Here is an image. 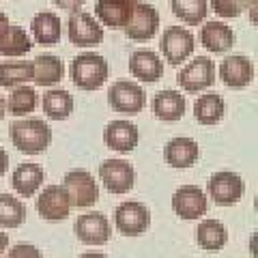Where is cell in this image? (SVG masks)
<instances>
[{"mask_svg":"<svg viewBox=\"0 0 258 258\" xmlns=\"http://www.w3.org/2000/svg\"><path fill=\"white\" fill-rule=\"evenodd\" d=\"M62 189L67 194L71 207H78V209L93 207L99 200V185H97L95 176L88 170H80V168L64 174Z\"/></svg>","mask_w":258,"mask_h":258,"instance_id":"obj_3","label":"cell"},{"mask_svg":"<svg viewBox=\"0 0 258 258\" xmlns=\"http://www.w3.org/2000/svg\"><path fill=\"white\" fill-rule=\"evenodd\" d=\"M26 217V209L15 196L0 194V226L3 228H18Z\"/></svg>","mask_w":258,"mask_h":258,"instance_id":"obj_32","label":"cell"},{"mask_svg":"<svg viewBox=\"0 0 258 258\" xmlns=\"http://www.w3.org/2000/svg\"><path fill=\"white\" fill-rule=\"evenodd\" d=\"M7 26H9V18H7V15L0 11V37H3V32L7 30Z\"/></svg>","mask_w":258,"mask_h":258,"instance_id":"obj_38","label":"cell"},{"mask_svg":"<svg viewBox=\"0 0 258 258\" xmlns=\"http://www.w3.org/2000/svg\"><path fill=\"white\" fill-rule=\"evenodd\" d=\"M30 32H32V39L41 45H56L60 41V35H62V24L60 18L52 11H41L37 13L30 22Z\"/></svg>","mask_w":258,"mask_h":258,"instance_id":"obj_22","label":"cell"},{"mask_svg":"<svg viewBox=\"0 0 258 258\" xmlns=\"http://www.w3.org/2000/svg\"><path fill=\"white\" fill-rule=\"evenodd\" d=\"M217 74L228 88H245L254 80V62L243 54H232L220 62Z\"/></svg>","mask_w":258,"mask_h":258,"instance_id":"obj_13","label":"cell"},{"mask_svg":"<svg viewBox=\"0 0 258 258\" xmlns=\"http://www.w3.org/2000/svg\"><path fill=\"white\" fill-rule=\"evenodd\" d=\"M140 140V132L138 127L129 120H112V123L106 125V132H103V142L106 147L116 151V153H132L136 147H138Z\"/></svg>","mask_w":258,"mask_h":258,"instance_id":"obj_16","label":"cell"},{"mask_svg":"<svg viewBox=\"0 0 258 258\" xmlns=\"http://www.w3.org/2000/svg\"><path fill=\"white\" fill-rule=\"evenodd\" d=\"M67 37L76 47H97L103 41V26L95 15L76 11L67 22Z\"/></svg>","mask_w":258,"mask_h":258,"instance_id":"obj_5","label":"cell"},{"mask_svg":"<svg viewBox=\"0 0 258 258\" xmlns=\"http://www.w3.org/2000/svg\"><path fill=\"white\" fill-rule=\"evenodd\" d=\"M237 37L232 28L224 22H205V26L200 28V43L205 50L213 52V54H222L226 50H230L235 45Z\"/></svg>","mask_w":258,"mask_h":258,"instance_id":"obj_19","label":"cell"},{"mask_svg":"<svg viewBox=\"0 0 258 258\" xmlns=\"http://www.w3.org/2000/svg\"><path fill=\"white\" fill-rule=\"evenodd\" d=\"M159 30V13L153 5H144V3H136L134 13L129 22L125 24V37L132 41H149L157 35Z\"/></svg>","mask_w":258,"mask_h":258,"instance_id":"obj_10","label":"cell"},{"mask_svg":"<svg viewBox=\"0 0 258 258\" xmlns=\"http://www.w3.org/2000/svg\"><path fill=\"white\" fill-rule=\"evenodd\" d=\"M7 258H43V256H41V252H39L35 245H30V243H20V245H15V247L9 249Z\"/></svg>","mask_w":258,"mask_h":258,"instance_id":"obj_34","label":"cell"},{"mask_svg":"<svg viewBox=\"0 0 258 258\" xmlns=\"http://www.w3.org/2000/svg\"><path fill=\"white\" fill-rule=\"evenodd\" d=\"M153 114L164 123H174L181 120L185 114V97L179 91H159L153 97Z\"/></svg>","mask_w":258,"mask_h":258,"instance_id":"obj_21","label":"cell"},{"mask_svg":"<svg viewBox=\"0 0 258 258\" xmlns=\"http://www.w3.org/2000/svg\"><path fill=\"white\" fill-rule=\"evenodd\" d=\"M7 168H9V155H7V151L0 147V176L7 172Z\"/></svg>","mask_w":258,"mask_h":258,"instance_id":"obj_36","label":"cell"},{"mask_svg":"<svg viewBox=\"0 0 258 258\" xmlns=\"http://www.w3.org/2000/svg\"><path fill=\"white\" fill-rule=\"evenodd\" d=\"M215 82V64L209 56H196L191 62H187L176 76L179 84L185 93H200L207 91Z\"/></svg>","mask_w":258,"mask_h":258,"instance_id":"obj_7","label":"cell"},{"mask_svg":"<svg viewBox=\"0 0 258 258\" xmlns=\"http://www.w3.org/2000/svg\"><path fill=\"white\" fill-rule=\"evenodd\" d=\"M226 112V103L217 93H207L200 95L196 103H194V118L200 125H215L220 123Z\"/></svg>","mask_w":258,"mask_h":258,"instance_id":"obj_27","label":"cell"},{"mask_svg":"<svg viewBox=\"0 0 258 258\" xmlns=\"http://www.w3.org/2000/svg\"><path fill=\"white\" fill-rule=\"evenodd\" d=\"M32 82V62L26 60H7L0 62V86L15 88Z\"/></svg>","mask_w":258,"mask_h":258,"instance_id":"obj_29","label":"cell"},{"mask_svg":"<svg viewBox=\"0 0 258 258\" xmlns=\"http://www.w3.org/2000/svg\"><path fill=\"white\" fill-rule=\"evenodd\" d=\"M78 258H108L106 254H99V252H84L82 256H78Z\"/></svg>","mask_w":258,"mask_h":258,"instance_id":"obj_39","label":"cell"},{"mask_svg":"<svg viewBox=\"0 0 258 258\" xmlns=\"http://www.w3.org/2000/svg\"><path fill=\"white\" fill-rule=\"evenodd\" d=\"M228 241V230L220 220H203L196 228V243L207 252H220Z\"/></svg>","mask_w":258,"mask_h":258,"instance_id":"obj_26","label":"cell"},{"mask_svg":"<svg viewBox=\"0 0 258 258\" xmlns=\"http://www.w3.org/2000/svg\"><path fill=\"white\" fill-rule=\"evenodd\" d=\"M243 191H245V185L241 181V176L230 170L215 172L211 179H209V196L220 207L237 205L241 196H243Z\"/></svg>","mask_w":258,"mask_h":258,"instance_id":"obj_11","label":"cell"},{"mask_svg":"<svg viewBox=\"0 0 258 258\" xmlns=\"http://www.w3.org/2000/svg\"><path fill=\"white\" fill-rule=\"evenodd\" d=\"M198 155H200L198 144L191 138H185V136L172 138L164 149L166 164L170 168H176V170H181V168H191L194 164H196Z\"/></svg>","mask_w":258,"mask_h":258,"instance_id":"obj_20","label":"cell"},{"mask_svg":"<svg viewBox=\"0 0 258 258\" xmlns=\"http://www.w3.org/2000/svg\"><path fill=\"white\" fill-rule=\"evenodd\" d=\"M108 103L110 108L118 112V114L125 116H136L138 112H142L144 103H147V97L138 82H132V80H118L110 86L108 91Z\"/></svg>","mask_w":258,"mask_h":258,"instance_id":"obj_4","label":"cell"},{"mask_svg":"<svg viewBox=\"0 0 258 258\" xmlns=\"http://www.w3.org/2000/svg\"><path fill=\"white\" fill-rule=\"evenodd\" d=\"M99 179L110 194H127L134 189L136 183V172L134 166L125 159H106L99 166Z\"/></svg>","mask_w":258,"mask_h":258,"instance_id":"obj_9","label":"cell"},{"mask_svg":"<svg viewBox=\"0 0 258 258\" xmlns=\"http://www.w3.org/2000/svg\"><path fill=\"white\" fill-rule=\"evenodd\" d=\"M132 3H138V0H132Z\"/></svg>","mask_w":258,"mask_h":258,"instance_id":"obj_41","label":"cell"},{"mask_svg":"<svg viewBox=\"0 0 258 258\" xmlns=\"http://www.w3.org/2000/svg\"><path fill=\"white\" fill-rule=\"evenodd\" d=\"M5 114H7V101L3 99V95H0V120L5 118Z\"/></svg>","mask_w":258,"mask_h":258,"instance_id":"obj_40","label":"cell"},{"mask_svg":"<svg viewBox=\"0 0 258 258\" xmlns=\"http://www.w3.org/2000/svg\"><path fill=\"white\" fill-rule=\"evenodd\" d=\"M170 9L181 22L198 26L209 13V0H170Z\"/></svg>","mask_w":258,"mask_h":258,"instance_id":"obj_30","label":"cell"},{"mask_svg":"<svg viewBox=\"0 0 258 258\" xmlns=\"http://www.w3.org/2000/svg\"><path fill=\"white\" fill-rule=\"evenodd\" d=\"M32 50V39L22 26L9 24L7 30L0 37V54L7 58H20V56L28 54Z\"/></svg>","mask_w":258,"mask_h":258,"instance_id":"obj_25","label":"cell"},{"mask_svg":"<svg viewBox=\"0 0 258 258\" xmlns=\"http://www.w3.org/2000/svg\"><path fill=\"white\" fill-rule=\"evenodd\" d=\"M114 224L123 237H140L151 226V211L142 203L127 200V203L118 205L114 213Z\"/></svg>","mask_w":258,"mask_h":258,"instance_id":"obj_8","label":"cell"},{"mask_svg":"<svg viewBox=\"0 0 258 258\" xmlns=\"http://www.w3.org/2000/svg\"><path fill=\"white\" fill-rule=\"evenodd\" d=\"M7 245H9V237H7L5 232H0V258H3V254H5Z\"/></svg>","mask_w":258,"mask_h":258,"instance_id":"obj_37","label":"cell"},{"mask_svg":"<svg viewBox=\"0 0 258 258\" xmlns=\"http://www.w3.org/2000/svg\"><path fill=\"white\" fill-rule=\"evenodd\" d=\"M136 3L132 0H97L95 15L99 24L108 26L112 30H123L134 13Z\"/></svg>","mask_w":258,"mask_h":258,"instance_id":"obj_17","label":"cell"},{"mask_svg":"<svg viewBox=\"0 0 258 258\" xmlns=\"http://www.w3.org/2000/svg\"><path fill=\"white\" fill-rule=\"evenodd\" d=\"M11 142L24 155H39L52 142V129L41 118H22L11 125Z\"/></svg>","mask_w":258,"mask_h":258,"instance_id":"obj_1","label":"cell"},{"mask_svg":"<svg viewBox=\"0 0 258 258\" xmlns=\"http://www.w3.org/2000/svg\"><path fill=\"white\" fill-rule=\"evenodd\" d=\"M129 71H132V76L136 80H140V82H147V84H153L157 82V80L164 76V62L157 56V52L153 50H136L132 54V58H129Z\"/></svg>","mask_w":258,"mask_h":258,"instance_id":"obj_18","label":"cell"},{"mask_svg":"<svg viewBox=\"0 0 258 258\" xmlns=\"http://www.w3.org/2000/svg\"><path fill=\"white\" fill-rule=\"evenodd\" d=\"M194 47H196V39H194V35L187 28H181V26H168L159 39L161 54L174 67H179L181 62L189 58L194 54Z\"/></svg>","mask_w":258,"mask_h":258,"instance_id":"obj_6","label":"cell"},{"mask_svg":"<svg viewBox=\"0 0 258 258\" xmlns=\"http://www.w3.org/2000/svg\"><path fill=\"white\" fill-rule=\"evenodd\" d=\"M245 9V0H211V11H215L224 20L239 18Z\"/></svg>","mask_w":258,"mask_h":258,"instance_id":"obj_33","label":"cell"},{"mask_svg":"<svg viewBox=\"0 0 258 258\" xmlns=\"http://www.w3.org/2000/svg\"><path fill=\"white\" fill-rule=\"evenodd\" d=\"M37 91L32 86H15V91L9 95V101H7V110L13 116H26L32 110L37 108Z\"/></svg>","mask_w":258,"mask_h":258,"instance_id":"obj_31","label":"cell"},{"mask_svg":"<svg viewBox=\"0 0 258 258\" xmlns=\"http://www.w3.org/2000/svg\"><path fill=\"white\" fill-rule=\"evenodd\" d=\"M209 200L207 194L198 185H181L172 194V211L181 220H198L207 213Z\"/></svg>","mask_w":258,"mask_h":258,"instance_id":"obj_12","label":"cell"},{"mask_svg":"<svg viewBox=\"0 0 258 258\" xmlns=\"http://www.w3.org/2000/svg\"><path fill=\"white\" fill-rule=\"evenodd\" d=\"M43 112L50 120H64L74 112V97L67 91L54 88L43 95Z\"/></svg>","mask_w":258,"mask_h":258,"instance_id":"obj_28","label":"cell"},{"mask_svg":"<svg viewBox=\"0 0 258 258\" xmlns=\"http://www.w3.org/2000/svg\"><path fill=\"white\" fill-rule=\"evenodd\" d=\"M37 211L47 222H62L69 217L71 203L64 194L62 185H47L37 198Z\"/></svg>","mask_w":258,"mask_h":258,"instance_id":"obj_15","label":"cell"},{"mask_svg":"<svg viewBox=\"0 0 258 258\" xmlns=\"http://www.w3.org/2000/svg\"><path fill=\"white\" fill-rule=\"evenodd\" d=\"M108 60L101 54L84 52L71 60V82L80 91H97L108 80Z\"/></svg>","mask_w":258,"mask_h":258,"instance_id":"obj_2","label":"cell"},{"mask_svg":"<svg viewBox=\"0 0 258 258\" xmlns=\"http://www.w3.org/2000/svg\"><path fill=\"white\" fill-rule=\"evenodd\" d=\"M74 232L86 245H103L110 239V222L103 213H84L74 224Z\"/></svg>","mask_w":258,"mask_h":258,"instance_id":"obj_14","label":"cell"},{"mask_svg":"<svg viewBox=\"0 0 258 258\" xmlns=\"http://www.w3.org/2000/svg\"><path fill=\"white\" fill-rule=\"evenodd\" d=\"M43 181H45V172H43V168L37 164H20L11 176L13 189L24 198L35 196L37 189L43 185Z\"/></svg>","mask_w":258,"mask_h":258,"instance_id":"obj_23","label":"cell"},{"mask_svg":"<svg viewBox=\"0 0 258 258\" xmlns=\"http://www.w3.org/2000/svg\"><path fill=\"white\" fill-rule=\"evenodd\" d=\"M64 78V64L58 56L41 54L32 62V82L37 86H54Z\"/></svg>","mask_w":258,"mask_h":258,"instance_id":"obj_24","label":"cell"},{"mask_svg":"<svg viewBox=\"0 0 258 258\" xmlns=\"http://www.w3.org/2000/svg\"><path fill=\"white\" fill-rule=\"evenodd\" d=\"M84 3L86 0H54V5L58 7V9H62V11H67V13L80 11L84 7Z\"/></svg>","mask_w":258,"mask_h":258,"instance_id":"obj_35","label":"cell"}]
</instances>
